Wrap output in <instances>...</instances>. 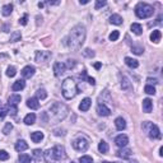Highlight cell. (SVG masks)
Returning <instances> with one entry per match:
<instances>
[{"instance_id": "cell-3", "label": "cell", "mask_w": 163, "mask_h": 163, "mask_svg": "<svg viewBox=\"0 0 163 163\" xmlns=\"http://www.w3.org/2000/svg\"><path fill=\"white\" fill-rule=\"evenodd\" d=\"M50 111H51V115L52 117L55 118L56 121H63L65 117H66L68 112H69V108L64 105V103L60 102H55L52 103L51 107H50Z\"/></svg>"}, {"instance_id": "cell-43", "label": "cell", "mask_w": 163, "mask_h": 163, "mask_svg": "<svg viewBox=\"0 0 163 163\" xmlns=\"http://www.w3.org/2000/svg\"><path fill=\"white\" fill-rule=\"evenodd\" d=\"M131 50L134 54H137V55H142V54L144 52V48L143 47H137V46H133Z\"/></svg>"}, {"instance_id": "cell-41", "label": "cell", "mask_w": 163, "mask_h": 163, "mask_svg": "<svg viewBox=\"0 0 163 163\" xmlns=\"http://www.w3.org/2000/svg\"><path fill=\"white\" fill-rule=\"evenodd\" d=\"M7 115H8V106L0 107V118H4Z\"/></svg>"}, {"instance_id": "cell-5", "label": "cell", "mask_w": 163, "mask_h": 163, "mask_svg": "<svg viewBox=\"0 0 163 163\" xmlns=\"http://www.w3.org/2000/svg\"><path fill=\"white\" fill-rule=\"evenodd\" d=\"M142 129H143V131H145L146 135H148L149 138H152V139H159L161 138V130L153 122L144 121L142 124Z\"/></svg>"}, {"instance_id": "cell-16", "label": "cell", "mask_w": 163, "mask_h": 163, "mask_svg": "<svg viewBox=\"0 0 163 163\" xmlns=\"http://www.w3.org/2000/svg\"><path fill=\"white\" fill-rule=\"evenodd\" d=\"M91 105H92V100L87 97V98H84L83 101L80 102V105H79V110H80V111H83V112L88 111V110H89V107H91Z\"/></svg>"}, {"instance_id": "cell-33", "label": "cell", "mask_w": 163, "mask_h": 163, "mask_svg": "<svg viewBox=\"0 0 163 163\" xmlns=\"http://www.w3.org/2000/svg\"><path fill=\"white\" fill-rule=\"evenodd\" d=\"M46 97H47V93H46L45 89H38V91L36 92V98L38 100V101L40 100H45Z\"/></svg>"}, {"instance_id": "cell-52", "label": "cell", "mask_w": 163, "mask_h": 163, "mask_svg": "<svg viewBox=\"0 0 163 163\" xmlns=\"http://www.w3.org/2000/svg\"><path fill=\"white\" fill-rule=\"evenodd\" d=\"M126 163H139L137 159H130V161H128Z\"/></svg>"}, {"instance_id": "cell-7", "label": "cell", "mask_w": 163, "mask_h": 163, "mask_svg": "<svg viewBox=\"0 0 163 163\" xmlns=\"http://www.w3.org/2000/svg\"><path fill=\"white\" fill-rule=\"evenodd\" d=\"M51 150H52L54 159H55V162H56V163H57L59 161L64 159L65 157H66V154H65V148H64L63 145H55Z\"/></svg>"}, {"instance_id": "cell-25", "label": "cell", "mask_w": 163, "mask_h": 163, "mask_svg": "<svg viewBox=\"0 0 163 163\" xmlns=\"http://www.w3.org/2000/svg\"><path fill=\"white\" fill-rule=\"evenodd\" d=\"M12 12H13V5L12 4H7L2 8V14L4 15V17H9V15L12 14Z\"/></svg>"}, {"instance_id": "cell-50", "label": "cell", "mask_w": 163, "mask_h": 163, "mask_svg": "<svg viewBox=\"0 0 163 163\" xmlns=\"http://www.w3.org/2000/svg\"><path fill=\"white\" fill-rule=\"evenodd\" d=\"M46 4H48V5H59L60 2H46Z\"/></svg>"}, {"instance_id": "cell-44", "label": "cell", "mask_w": 163, "mask_h": 163, "mask_svg": "<svg viewBox=\"0 0 163 163\" xmlns=\"http://www.w3.org/2000/svg\"><path fill=\"white\" fill-rule=\"evenodd\" d=\"M105 5H106V0H97L94 8L96 9H101L102 7H105Z\"/></svg>"}, {"instance_id": "cell-37", "label": "cell", "mask_w": 163, "mask_h": 163, "mask_svg": "<svg viewBox=\"0 0 163 163\" xmlns=\"http://www.w3.org/2000/svg\"><path fill=\"white\" fill-rule=\"evenodd\" d=\"M15 74H17V69H15V66H9L7 69V75H8L9 78L15 77Z\"/></svg>"}, {"instance_id": "cell-18", "label": "cell", "mask_w": 163, "mask_h": 163, "mask_svg": "<svg viewBox=\"0 0 163 163\" xmlns=\"http://www.w3.org/2000/svg\"><path fill=\"white\" fill-rule=\"evenodd\" d=\"M152 108H153V102H152V100H149V98L143 100V111L149 113L152 111Z\"/></svg>"}, {"instance_id": "cell-46", "label": "cell", "mask_w": 163, "mask_h": 163, "mask_svg": "<svg viewBox=\"0 0 163 163\" xmlns=\"http://www.w3.org/2000/svg\"><path fill=\"white\" fill-rule=\"evenodd\" d=\"M64 64H65V68H66V70L68 69H73L75 66V61L74 60H68L66 63H64Z\"/></svg>"}, {"instance_id": "cell-35", "label": "cell", "mask_w": 163, "mask_h": 163, "mask_svg": "<svg viewBox=\"0 0 163 163\" xmlns=\"http://www.w3.org/2000/svg\"><path fill=\"white\" fill-rule=\"evenodd\" d=\"M32 155H33V159H35L36 162L41 161V158H42V152H41V149H35L33 153H32Z\"/></svg>"}, {"instance_id": "cell-51", "label": "cell", "mask_w": 163, "mask_h": 163, "mask_svg": "<svg viewBox=\"0 0 163 163\" xmlns=\"http://www.w3.org/2000/svg\"><path fill=\"white\" fill-rule=\"evenodd\" d=\"M101 66H102V64H101V63H96V64H94V68H96V69H100Z\"/></svg>"}, {"instance_id": "cell-31", "label": "cell", "mask_w": 163, "mask_h": 163, "mask_svg": "<svg viewBox=\"0 0 163 163\" xmlns=\"http://www.w3.org/2000/svg\"><path fill=\"white\" fill-rule=\"evenodd\" d=\"M19 162L20 163H31V161H32V158H31V155H28V154H26V153H22V154H19Z\"/></svg>"}, {"instance_id": "cell-2", "label": "cell", "mask_w": 163, "mask_h": 163, "mask_svg": "<svg viewBox=\"0 0 163 163\" xmlns=\"http://www.w3.org/2000/svg\"><path fill=\"white\" fill-rule=\"evenodd\" d=\"M61 93L65 100H72L78 93V85L77 82L73 78H66L61 84Z\"/></svg>"}, {"instance_id": "cell-8", "label": "cell", "mask_w": 163, "mask_h": 163, "mask_svg": "<svg viewBox=\"0 0 163 163\" xmlns=\"http://www.w3.org/2000/svg\"><path fill=\"white\" fill-rule=\"evenodd\" d=\"M51 57V52L50 51H37L36 52V56H35V60L37 63H47Z\"/></svg>"}, {"instance_id": "cell-13", "label": "cell", "mask_w": 163, "mask_h": 163, "mask_svg": "<svg viewBox=\"0 0 163 163\" xmlns=\"http://www.w3.org/2000/svg\"><path fill=\"white\" fill-rule=\"evenodd\" d=\"M116 154H117L118 158L128 159V158H130V155H131V149H129V148H121Z\"/></svg>"}, {"instance_id": "cell-53", "label": "cell", "mask_w": 163, "mask_h": 163, "mask_svg": "<svg viewBox=\"0 0 163 163\" xmlns=\"http://www.w3.org/2000/svg\"><path fill=\"white\" fill-rule=\"evenodd\" d=\"M159 155H161V157L163 155V148H162V146H161V148H159Z\"/></svg>"}, {"instance_id": "cell-29", "label": "cell", "mask_w": 163, "mask_h": 163, "mask_svg": "<svg viewBox=\"0 0 163 163\" xmlns=\"http://www.w3.org/2000/svg\"><path fill=\"white\" fill-rule=\"evenodd\" d=\"M79 77H80L82 79H85V80L88 82L89 84H92V85H94V84H96V80H94V78L88 77V75H87V72H85V70H83V72H82V74L79 75Z\"/></svg>"}, {"instance_id": "cell-21", "label": "cell", "mask_w": 163, "mask_h": 163, "mask_svg": "<svg viewBox=\"0 0 163 163\" xmlns=\"http://www.w3.org/2000/svg\"><path fill=\"white\" fill-rule=\"evenodd\" d=\"M31 139H32V142L33 143H40L41 140L43 139V133L41 131H33L31 134Z\"/></svg>"}, {"instance_id": "cell-30", "label": "cell", "mask_w": 163, "mask_h": 163, "mask_svg": "<svg viewBox=\"0 0 163 163\" xmlns=\"http://www.w3.org/2000/svg\"><path fill=\"white\" fill-rule=\"evenodd\" d=\"M98 150L101 152L102 154H106L107 152H108V144L106 143V142H100V144H98Z\"/></svg>"}, {"instance_id": "cell-55", "label": "cell", "mask_w": 163, "mask_h": 163, "mask_svg": "<svg viewBox=\"0 0 163 163\" xmlns=\"http://www.w3.org/2000/svg\"><path fill=\"white\" fill-rule=\"evenodd\" d=\"M43 5H45L43 3H38V7H40V8H43Z\"/></svg>"}, {"instance_id": "cell-27", "label": "cell", "mask_w": 163, "mask_h": 163, "mask_svg": "<svg viewBox=\"0 0 163 163\" xmlns=\"http://www.w3.org/2000/svg\"><path fill=\"white\" fill-rule=\"evenodd\" d=\"M161 37H162V33H161V31H158V29H155V31H153L152 32V35H150V41L152 42H159L161 41Z\"/></svg>"}, {"instance_id": "cell-56", "label": "cell", "mask_w": 163, "mask_h": 163, "mask_svg": "<svg viewBox=\"0 0 163 163\" xmlns=\"http://www.w3.org/2000/svg\"><path fill=\"white\" fill-rule=\"evenodd\" d=\"M102 163H115V162H107V161H105V162H102Z\"/></svg>"}, {"instance_id": "cell-57", "label": "cell", "mask_w": 163, "mask_h": 163, "mask_svg": "<svg viewBox=\"0 0 163 163\" xmlns=\"http://www.w3.org/2000/svg\"><path fill=\"white\" fill-rule=\"evenodd\" d=\"M72 163H74V162H72Z\"/></svg>"}, {"instance_id": "cell-12", "label": "cell", "mask_w": 163, "mask_h": 163, "mask_svg": "<svg viewBox=\"0 0 163 163\" xmlns=\"http://www.w3.org/2000/svg\"><path fill=\"white\" fill-rule=\"evenodd\" d=\"M97 112H98V115H101V116H110L111 110H110V108H108L106 105H103V103H100L98 107H97Z\"/></svg>"}, {"instance_id": "cell-15", "label": "cell", "mask_w": 163, "mask_h": 163, "mask_svg": "<svg viewBox=\"0 0 163 163\" xmlns=\"http://www.w3.org/2000/svg\"><path fill=\"white\" fill-rule=\"evenodd\" d=\"M27 106H28L31 110H38L40 108V102L36 97H32V98H28L27 101Z\"/></svg>"}, {"instance_id": "cell-45", "label": "cell", "mask_w": 163, "mask_h": 163, "mask_svg": "<svg viewBox=\"0 0 163 163\" xmlns=\"http://www.w3.org/2000/svg\"><path fill=\"white\" fill-rule=\"evenodd\" d=\"M9 158V154L7 153V150H0V161H7Z\"/></svg>"}, {"instance_id": "cell-26", "label": "cell", "mask_w": 163, "mask_h": 163, "mask_svg": "<svg viewBox=\"0 0 163 163\" xmlns=\"http://www.w3.org/2000/svg\"><path fill=\"white\" fill-rule=\"evenodd\" d=\"M110 22L112 24L120 26V24H122V18H121V15H118V14H112L110 17Z\"/></svg>"}, {"instance_id": "cell-40", "label": "cell", "mask_w": 163, "mask_h": 163, "mask_svg": "<svg viewBox=\"0 0 163 163\" xmlns=\"http://www.w3.org/2000/svg\"><path fill=\"white\" fill-rule=\"evenodd\" d=\"M83 56H85V57H93L94 56V51L91 50V48H85V50L83 51Z\"/></svg>"}, {"instance_id": "cell-20", "label": "cell", "mask_w": 163, "mask_h": 163, "mask_svg": "<svg viewBox=\"0 0 163 163\" xmlns=\"http://www.w3.org/2000/svg\"><path fill=\"white\" fill-rule=\"evenodd\" d=\"M115 126H116L117 130L122 131V130H125V128H126V122H125V120L122 117H117L115 120Z\"/></svg>"}, {"instance_id": "cell-22", "label": "cell", "mask_w": 163, "mask_h": 163, "mask_svg": "<svg viewBox=\"0 0 163 163\" xmlns=\"http://www.w3.org/2000/svg\"><path fill=\"white\" fill-rule=\"evenodd\" d=\"M130 29L133 31V33L138 35V36H140L143 33V27H142V24H139V23H133L131 27H130Z\"/></svg>"}, {"instance_id": "cell-32", "label": "cell", "mask_w": 163, "mask_h": 163, "mask_svg": "<svg viewBox=\"0 0 163 163\" xmlns=\"http://www.w3.org/2000/svg\"><path fill=\"white\" fill-rule=\"evenodd\" d=\"M20 38H22V35H20V32H18V31H15V32H13V33L10 35V42L20 41Z\"/></svg>"}, {"instance_id": "cell-11", "label": "cell", "mask_w": 163, "mask_h": 163, "mask_svg": "<svg viewBox=\"0 0 163 163\" xmlns=\"http://www.w3.org/2000/svg\"><path fill=\"white\" fill-rule=\"evenodd\" d=\"M65 72H66V68H65L64 63H55L54 64V74L55 77H60Z\"/></svg>"}, {"instance_id": "cell-28", "label": "cell", "mask_w": 163, "mask_h": 163, "mask_svg": "<svg viewBox=\"0 0 163 163\" xmlns=\"http://www.w3.org/2000/svg\"><path fill=\"white\" fill-rule=\"evenodd\" d=\"M36 121V115L35 113H28L26 117H24V124L26 125H33Z\"/></svg>"}, {"instance_id": "cell-48", "label": "cell", "mask_w": 163, "mask_h": 163, "mask_svg": "<svg viewBox=\"0 0 163 163\" xmlns=\"http://www.w3.org/2000/svg\"><path fill=\"white\" fill-rule=\"evenodd\" d=\"M27 22H28V15L24 14L23 17H22V18L19 19V23H20L22 26H26V24H27Z\"/></svg>"}, {"instance_id": "cell-34", "label": "cell", "mask_w": 163, "mask_h": 163, "mask_svg": "<svg viewBox=\"0 0 163 163\" xmlns=\"http://www.w3.org/2000/svg\"><path fill=\"white\" fill-rule=\"evenodd\" d=\"M18 112V107L14 105H8V113L10 116H15Z\"/></svg>"}, {"instance_id": "cell-42", "label": "cell", "mask_w": 163, "mask_h": 163, "mask_svg": "<svg viewBox=\"0 0 163 163\" xmlns=\"http://www.w3.org/2000/svg\"><path fill=\"white\" fill-rule=\"evenodd\" d=\"M118 37H120V32L118 31H112V33L110 35V40L111 41H117Z\"/></svg>"}, {"instance_id": "cell-14", "label": "cell", "mask_w": 163, "mask_h": 163, "mask_svg": "<svg viewBox=\"0 0 163 163\" xmlns=\"http://www.w3.org/2000/svg\"><path fill=\"white\" fill-rule=\"evenodd\" d=\"M121 88L124 91H126V92L133 89V84H131V82H130V79L128 77H122L121 78Z\"/></svg>"}, {"instance_id": "cell-47", "label": "cell", "mask_w": 163, "mask_h": 163, "mask_svg": "<svg viewBox=\"0 0 163 163\" xmlns=\"http://www.w3.org/2000/svg\"><path fill=\"white\" fill-rule=\"evenodd\" d=\"M54 134L56 135V137H61V135H65V130L64 129H55L54 130Z\"/></svg>"}, {"instance_id": "cell-49", "label": "cell", "mask_w": 163, "mask_h": 163, "mask_svg": "<svg viewBox=\"0 0 163 163\" xmlns=\"http://www.w3.org/2000/svg\"><path fill=\"white\" fill-rule=\"evenodd\" d=\"M146 82H148L149 85H152V84H158V79H155V78H148V79H146Z\"/></svg>"}, {"instance_id": "cell-19", "label": "cell", "mask_w": 163, "mask_h": 163, "mask_svg": "<svg viewBox=\"0 0 163 163\" xmlns=\"http://www.w3.org/2000/svg\"><path fill=\"white\" fill-rule=\"evenodd\" d=\"M15 150L17 152H23V150H27L28 149V144H27L24 140H18L17 143H15Z\"/></svg>"}, {"instance_id": "cell-1", "label": "cell", "mask_w": 163, "mask_h": 163, "mask_svg": "<svg viewBox=\"0 0 163 163\" xmlns=\"http://www.w3.org/2000/svg\"><path fill=\"white\" fill-rule=\"evenodd\" d=\"M85 27L82 26V24H77L75 27H73L72 31L66 38V45L70 50H74L77 51L82 47V45L84 43L85 41Z\"/></svg>"}, {"instance_id": "cell-39", "label": "cell", "mask_w": 163, "mask_h": 163, "mask_svg": "<svg viewBox=\"0 0 163 163\" xmlns=\"http://www.w3.org/2000/svg\"><path fill=\"white\" fill-rule=\"evenodd\" d=\"M79 162L80 163H93V159H92V157H89V155H83L79 158Z\"/></svg>"}, {"instance_id": "cell-24", "label": "cell", "mask_w": 163, "mask_h": 163, "mask_svg": "<svg viewBox=\"0 0 163 163\" xmlns=\"http://www.w3.org/2000/svg\"><path fill=\"white\" fill-rule=\"evenodd\" d=\"M22 100V97L19 94H12L9 97V100H8V105H14V106H17L18 103L20 102Z\"/></svg>"}, {"instance_id": "cell-23", "label": "cell", "mask_w": 163, "mask_h": 163, "mask_svg": "<svg viewBox=\"0 0 163 163\" xmlns=\"http://www.w3.org/2000/svg\"><path fill=\"white\" fill-rule=\"evenodd\" d=\"M125 64H126L129 68H133V69L139 66V61L135 60V59H131V57H125Z\"/></svg>"}, {"instance_id": "cell-10", "label": "cell", "mask_w": 163, "mask_h": 163, "mask_svg": "<svg viewBox=\"0 0 163 163\" xmlns=\"http://www.w3.org/2000/svg\"><path fill=\"white\" fill-rule=\"evenodd\" d=\"M128 143H129V138L124 134L117 135V137L115 138V144L118 146V148H125V146L128 145Z\"/></svg>"}, {"instance_id": "cell-36", "label": "cell", "mask_w": 163, "mask_h": 163, "mask_svg": "<svg viewBox=\"0 0 163 163\" xmlns=\"http://www.w3.org/2000/svg\"><path fill=\"white\" fill-rule=\"evenodd\" d=\"M144 92L146 94H155V88L153 85H149V84H146L144 87Z\"/></svg>"}, {"instance_id": "cell-38", "label": "cell", "mask_w": 163, "mask_h": 163, "mask_svg": "<svg viewBox=\"0 0 163 163\" xmlns=\"http://www.w3.org/2000/svg\"><path fill=\"white\" fill-rule=\"evenodd\" d=\"M13 130V125L10 124V122H7L5 124V126H4V129H3V133L5 134V135H8L10 131Z\"/></svg>"}, {"instance_id": "cell-4", "label": "cell", "mask_w": 163, "mask_h": 163, "mask_svg": "<svg viewBox=\"0 0 163 163\" xmlns=\"http://www.w3.org/2000/svg\"><path fill=\"white\" fill-rule=\"evenodd\" d=\"M154 13V9L150 4H146V3H139L137 7H135V14L137 17L140 19H146L152 17Z\"/></svg>"}, {"instance_id": "cell-54", "label": "cell", "mask_w": 163, "mask_h": 163, "mask_svg": "<svg viewBox=\"0 0 163 163\" xmlns=\"http://www.w3.org/2000/svg\"><path fill=\"white\" fill-rule=\"evenodd\" d=\"M89 2H88V0H83V2H80V4H88Z\"/></svg>"}, {"instance_id": "cell-17", "label": "cell", "mask_w": 163, "mask_h": 163, "mask_svg": "<svg viewBox=\"0 0 163 163\" xmlns=\"http://www.w3.org/2000/svg\"><path fill=\"white\" fill-rule=\"evenodd\" d=\"M24 87H26V82H24V79H18V80H15L14 83H13L12 89L15 91V92H18V91L24 89Z\"/></svg>"}, {"instance_id": "cell-6", "label": "cell", "mask_w": 163, "mask_h": 163, "mask_svg": "<svg viewBox=\"0 0 163 163\" xmlns=\"http://www.w3.org/2000/svg\"><path fill=\"white\" fill-rule=\"evenodd\" d=\"M88 146H89V143L84 137H79L73 142V148L78 152H85L88 149Z\"/></svg>"}, {"instance_id": "cell-9", "label": "cell", "mask_w": 163, "mask_h": 163, "mask_svg": "<svg viewBox=\"0 0 163 163\" xmlns=\"http://www.w3.org/2000/svg\"><path fill=\"white\" fill-rule=\"evenodd\" d=\"M22 77H23L24 79H29V78H32L35 75V73H36V69H35V66H31V65H27V66H24L23 68V70H22Z\"/></svg>"}]
</instances>
